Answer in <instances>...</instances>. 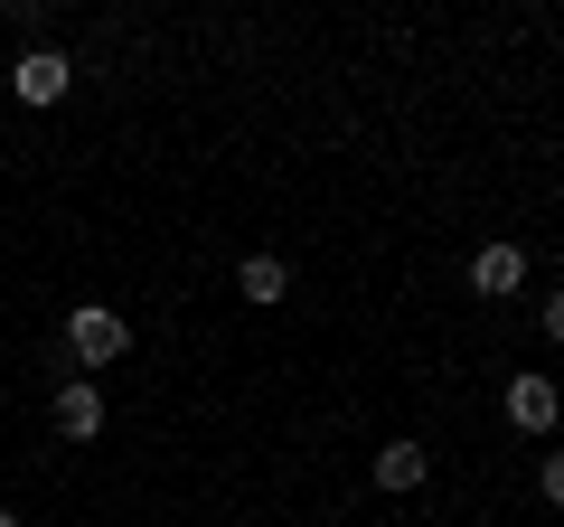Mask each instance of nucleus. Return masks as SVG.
<instances>
[{
	"mask_svg": "<svg viewBox=\"0 0 564 527\" xmlns=\"http://www.w3.org/2000/svg\"><path fill=\"white\" fill-rule=\"evenodd\" d=\"M236 292H245V302H282V292H292V264H282V255H245L236 264Z\"/></svg>",
	"mask_w": 564,
	"mask_h": 527,
	"instance_id": "0eeeda50",
	"label": "nucleus"
},
{
	"mask_svg": "<svg viewBox=\"0 0 564 527\" xmlns=\"http://www.w3.org/2000/svg\"><path fill=\"white\" fill-rule=\"evenodd\" d=\"M508 424L545 443V433L564 424V396H555V377H508Z\"/></svg>",
	"mask_w": 564,
	"mask_h": 527,
	"instance_id": "20e7f679",
	"label": "nucleus"
},
{
	"mask_svg": "<svg viewBox=\"0 0 564 527\" xmlns=\"http://www.w3.org/2000/svg\"><path fill=\"white\" fill-rule=\"evenodd\" d=\"M536 490H545V508H564V452H545V462H536Z\"/></svg>",
	"mask_w": 564,
	"mask_h": 527,
	"instance_id": "6e6552de",
	"label": "nucleus"
},
{
	"mask_svg": "<svg viewBox=\"0 0 564 527\" xmlns=\"http://www.w3.org/2000/svg\"><path fill=\"white\" fill-rule=\"evenodd\" d=\"M47 424H57V443H95V433H104V386L95 377H57Z\"/></svg>",
	"mask_w": 564,
	"mask_h": 527,
	"instance_id": "f03ea898",
	"label": "nucleus"
},
{
	"mask_svg": "<svg viewBox=\"0 0 564 527\" xmlns=\"http://www.w3.org/2000/svg\"><path fill=\"white\" fill-rule=\"evenodd\" d=\"M10 85H20V104H66V85H76V66H66V47H20V66H10Z\"/></svg>",
	"mask_w": 564,
	"mask_h": 527,
	"instance_id": "7ed1b4c3",
	"label": "nucleus"
},
{
	"mask_svg": "<svg viewBox=\"0 0 564 527\" xmlns=\"http://www.w3.org/2000/svg\"><path fill=\"white\" fill-rule=\"evenodd\" d=\"M527 283V255H518V245H480V255H470V292H489V302H508V292H518Z\"/></svg>",
	"mask_w": 564,
	"mask_h": 527,
	"instance_id": "423d86ee",
	"label": "nucleus"
},
{
	"mask_svg": "<svg viewBox=\"0 0 564 527\" xmlns=\"http://www.w3.org/2000/svg\"><path fill=\"white\" fill-rule=\"evenodd\" d=\"M367 481H377L386 499H404V490H423V481H433V452H423V443H404V433H395V443H386L377 462H367Z\"/></svg>",
	"mask_w": 564,
	"mask_h": 527,
	"instance_id": "39448f33",
	"label": "nucleus"
},
{
	"mask_svg": "<svg viewBox=\"0 0 564 527\" xmlns=\"http://www.w3.org/2000/svg\"><path fill=\"white\" fill-rule=\"evenodd\" d=\"M122 348H132V321H122L113 302H76V311H66V330H57V348H47V358H57L66 377H95V367H113Z\"/></svg>",
	"mask_w": 564,
	"mask_h": 527,
	"instance_id": "f257e3e1",
	"label": "nucleus"
},
{
	"mask_svg": "<svg viewBox=\"0 0 564 527\" xmlns=\"http://www.w3.org/2000/svg\"><path fill=\"white\" fill-rule=\"evenodd\" d=\"M0 527H20V508H0Z\"/></svg>",
	"mask_w": 564,
	"mask_h": 527,
	"instance_id": "9d476101",
	"label": "nucleus"
},
{
	"mask_svg": "<svg viewBox=\"0 0 564 527\" xmlns=\"http://www.w3.org/2000/svg\"><path fill=\"white\" fill-rule=\"evenodd\" d=\"M545 340H564V292H545Z\"/></svg>",
	"mask_w": 564,
	"mask_h": 527,
	"instance_id": "1a4fd4ad",
	"label": "nucleus"
}]
</instances>
